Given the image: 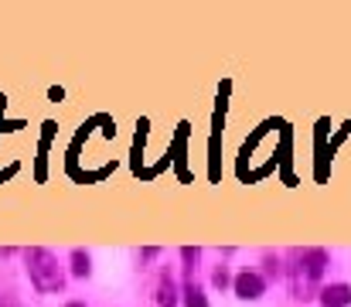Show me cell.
<instances>
[{"label":"cell","mask_w":351,"mask_h":307,"mask_svg":"<svg viewBox=\"0 0 351 307\" xmlns=\"http://www.w3.org/2000/svg\"><path fill=\"white\" fill-rule=\"evenodd\" d=\"M24 260H27V277H31V284L41 294H55V291L65 287V273H62L55 253H48V249H27Z\"/></svg>","instance_id":"6da1fadb"},{"label":"cell","mask_w":351,"mask_h":307,"mask_svg":"<svg viewBox=\"0 0 351 307\" xmlns=\"http://www.w3.org/2000/svg\"><path fill=\"white\" fill-rule=\"evenodd\" d=\"M297 260H300V266H297V273H300L297 297H307L304 291H311V287L321 280V273H324V266H328V253H324V249H304V253H297Z\"/></svg>","instance_id":"7a4b0ae2"},{"label":"cell","mask_w":351,"mask_h":307,"mask_svg":"<svg viewBox=\"0 0 351 307\" xmlns=\"http://www.w3.org/2000/svg\"><path fill=\"white\" fill-rule=\"evenodd\" d=\"M263 291H266V280L259 277V273H239L235 277V294L242 297V301H259L263 297Z\"/></svg>","instance_id":"3957f363"},{"label":"cell","mask_w":351,"mask_h":307,"mask_svg":"<svg viewBox=\"0 0 351 307\" xmlns=\"http://www.w3.org/2000/svg\"><path fill=\"white\" fill-rule=\"evenodd\" d=\"M321 304L324 307H348L351 304V287L348 284H331L321 291Z\"/></svg>","instance_id":"277c9868"},{"label":"cell","mask_w":351,"mask_h":307,"mask_svg":"<svg viewBox=\"0 0 351 307\" xmlns=\"http://www.w3.org/2000/svg\"><path fill=\"white\" fill-rule=\"evenodd\" d=\"M93 273V260L86 249H72V277H89Z\"/></svg>","instance_id":"5b68a950"},{"label":"cell","mask_w":351,"mask_h":307,"mask_svg":"<svg viewBox=\"0 0 351 307\" xmlns=\"http://www.w3.org/2000/svg\"><path fill=\"white\" fill-rule=\"evenodd\" d=\"M184 307H208L205 294L198 291V284H195V280H188V284H184Z\"/></svg>","instance_id":"8992f818"},{"label":"cell","mask_w":351,"mask_h":307,"mask_svg":"<svg viewBox=\"0 0 351 307\" xmlns=\"http://www.w3.org/2000/svg\"><path fill=\"white\" fill-rule=\"evenodd\" d=\"M212 280H215V287H226V284H229V270H226V266H219Z\"/></svg>","instance_id":"52a82bcc"},{"label":"cell","mask_w":351,"mask_h":307,"mask_svg":"<svg viewBox=\"0 0 351 307\" xmlns=\"http://www.w3.org/2000/svg\"><path fill=\"white\" fill-rule=\"evenodd\" d=\"M65 307H86V304H79V301H72V304H65Z\"/></svg>","instance_id":"ba28073f"}]
</instances>
